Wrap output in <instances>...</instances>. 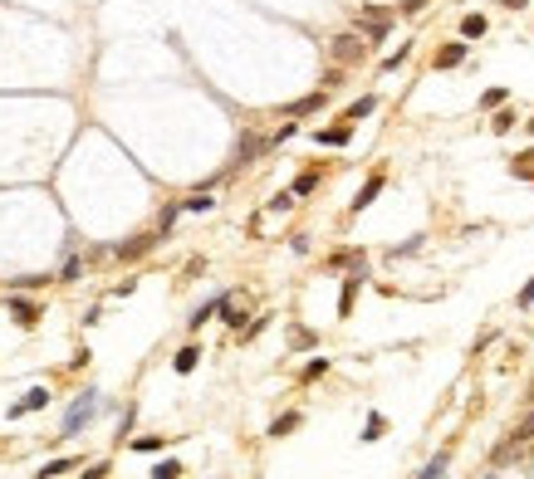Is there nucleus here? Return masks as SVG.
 <instances>
[{
	"label": "nucleus",
	"mask_w": 534,
	"mask_h": 479,
	"mask_svg": "<svg viewBox=\"0 0 534 479\" xmlns=\"http://www.w3.org/2000/svg\"><path fill=\"white\" fill-rule=\"evenodd\" d=\"M363 54H368V44H363L358 34H338V39H333V59H338V64H358Z\"/></svg>",
	"instance_id": "nucleus-5"
},
{
	"label": "nucleus",
	"mask_w": 534,
	"mask_h": 479,
	"mask_svg": "<svg viewBox=\"0 0 534 479\" xmlns=\"http://www.w3.org/2000/svg\"><path fill=\"white\" fill-rule=\"evenodd\" d=\"M383 186H387V177H383V172H373V177L358 186V196H353V215H358V210H368V205L383 196Z\"/></svg>",
	"instance_id": "nucleus-6"
},
{
	"label": "nucleus",
	"mask_w": 534,
	"mask_h": 479,
	"mask_svg": "<svg viewBox=\"0 0 534 479\" xmlns=\"http://www.w3.org/2000/svg\"><path fill=\"white\" fill-rule=\"evenodd\" d=\"M417 250H422V240H407V245L392 250V260H407V255H417Z\"/></svg>",
	"instance_id": "nucleus-35"
},
{
	"label": "nucleus",
	"mask_w": 534,
	"mask_h": 479,
	"mask_svg": "<svg viewBox=\"0 0 534 479\" xmlns=\"http://www.w3.org/2000/svg\"><path fill=\"white\" fill-rule=\"evenodd\" d=\"M500 5H505V10H525L530 0H500Z\"/></svg>",
	"instance_id": "nucleus-40"
},
{
	"label": "nucleus",
	"mask_w": 534,
	"mask_h": 479,
	"mask_svg": "<svg viewBox=\"0 0 534 479\" xmlns=\"http://www.w3.org/2000/svg\"><path fill=\"white\" fill-rule=\"evenodd\" d=\"M323 98H328V89H314V94L294 98V103L285 108V117H309V113H319V108H323Z\"/></svg>",
	"instance_id": "nucleus-8"
},
{
	"label": "nucleus",
	"mask_w": 534,
	"mask_h": 479,
	"mask_svg": "<svg viewBox=\"0 0 534 479\" xmlns=\"http://www.w3.org/2000/svg\"><path fill=\"white\" fill-rule=\"evenodd\" d=\"M358 288H363V269H353V274L343 279V293H338V318H348V313H353V298H358Z\"/></svg>",
	"instance_id": "nucleus-10"
},
{
	"label": "nucleus",
	"mask_w": 534,
	"mask_h": 479,
	"mask_svg": "<svg viewBox=\"0 0 534 479\" xmlns=\"http://www.w3.org/2000/svg\"><path fill=\"white\" fill-rule=\"evenodd\" d=\"M104 475H108V465H94V470H89L84 479H104Z\"/></svg>",
	"instance_id": "nucleus-39"
},
{
	"label": "nucleus",
	"mask_w": 534,
	"mask_h": 479,
	"mask_svg": "<svg viewBox=\"0 0 534 479\" xmlns=\"http://www.w3.org/2000/svg\"><path fill=\"white\" fill-rule=\"evenodd\" d=\"M510 177H534V152H525V157L510 162Z\"/></svg>",
	"instance_id": "nucleus-26"
},
{
	"label": "nucleus",
	"mask_w": 534,
	"mask_h": 479,
	"mask_svg": "<svg viewBox=\"0 0 534 479\" xmlns=\"http://www.w3.org/2000/svg\"><path fill=\"white\" fill-rule=\"evenodd\" d=\"M299 421H304V416H299V411H290V416H280V421L270 426V435H275V440H285L290 430H299Z\"/></svg>",
	"instance_id": "nucleus-19"
},
{
	"label": "nucleus",
	"mask_w": 534,
	"mask_h": 479,
	"mask_svg": "<svg viewBox=\"0 0 534 479\" xmlns=\"http://www.w3.org/2000/svg\"><path fill=\"white\" fill-rule=\"evenodd\" d=\"M69 470H74V460H69V455H64V460H49V465H44V470H39V479H54V475H69Z\"/></svg>",
	"instance_id": "nucleus-25"
},
{
	"label": "nucleus",
	"mask_w": 534,
	"mask_h": 479,
	"mask_svg": "<svg viewBox=\"0 0 534 479\" xmlns=\"http://www.w3.org/2000/svg\"><path fill=\"white\" fill-rule=\"evenodd\" d=\"M290 191H294V196H314V191H319V172H299Z\"/></svg>",
	"instance_id": "nucleus-21"
},
{
	"label": "nucleus",
	"mask_w": 534,
	"mask_h": 479,
	"mask_svg": "<svg viewBox=\"0 0 534 479\" xmlns=\"http://www.w3.org/2000/svg\"><path fill=\"white\" fill-rule=\"evenodd\" d=\"M94 416H99V391H84V396H79V401L64 411V435H79V430L94 421Z\"/></svg>",
	"instance_id": "nucleus-1"
},
{
	"label": "nucleus",
	"mask_w": 534,
	"mask_h": 479,
	"mask_svg": "<svg viewBox=\"0 0 534 479\" xmlns=\"http://www.w3.org/2000/svg\"><path fill=\"white\" fill-rule=\"evenodd\" d=\"M152 479H182V465H177V460H162V465L152 470Z\"/></svg>",
	"instance_id": "nucleus-30"
},
{
	"label": "nucleus",
	"mask_w": 534,
	"mask_h": 479,
	"mask_svg": "<svg viewBox=\"0 0 534 479\" xmlns=\"http://www.w3.org/2000/svg\"><path fill=\"white\" fill-rule=\"evenodd\" d=\"M446 465H451V455L441 450V455H431V460H427V470H422L417 479H441V475H446Z\"/></svg>",
	"instance_id": "nucleus-22"
},
{
	"label": "nucleus",
	"mask_w": 534,
	"mask_h": 479,
	"mask_svg": "<svg viewBox=\"0 0 534 479\" xmlns=\"http://www.w3.org/2000/svg\"><path fill=\"white\" fill-rule=\"evenodd\" d=\"M427 10V0H402V15H422Z\"/></svg>",
	"instance_id": "nucleus-37"
},
{
	"label": "nucleus",
	"mask_w": 534,
	"mask_h": 479,
	"mask_svg": "<svg viewBox=\"0 0 534 479\" xmlns=\"http://www.w3.org/2000/svg\"><path fill=\"white\" fill-rule=\"evenodd\" d=\"M197 362H201V347H182V352H177V362H172V367H177V372H182V377H187V372H197Z\"/></svg>",
	"instance_id": "nucleus-18"
},
{
	"label": "nucleus",
	"mask_w": 534,
	"mask_h": 479,
	"mask_svg": "<svg viewBox=\"0 0 534 479\" xmlns=\"http://www.w3.org/2000/svg\"><path fill=\"white\" fill-rule=\"evenodd\" d=\"M530 440H534V411L525 416V421H520V426H515V430H510V440H500V445H495V465L515 460V455H520V450H525Z\"/></svg>",
	"instance_id": "nucleus-2"
},
{
	"label": "nucleus",
	"mask_w": 534,
	"mask_h": 479,
	"mask_svg": "<svg viewBox=\"0 0 534 479\" xmlns=\"http://www.w3.org/2000/svg\"><path fill=\"white\" fill-rule=\"evenodd\" d=\"M383 430H387V421H383V416H378V411H373V416H368V426H363V435H358V440H363V445H373V440H383Z\"/></svg>",
	"instance_id": "nucleus-20"
},
{
	"label": "nucleus",
	"mask_w": 534,
	"mask_h": 479,
	"mask_svg": "<svg viewBox=\"0 0 534 479\" xmlns=\"http://www.w3.org/2000/svg\"><path fill=\"white\" fill-rule=\"evenodd\" d=\"M294 200H299L294 191H275V196H270V210H290Z\"/></svg>",
	"instance_id": "nucleus-32"
},
{
	"label": "nucleus",
	"mask_w": 534,
	"mask_h": 479,
	"mask_svg": "<svg viewBox=\"0 0 534 479\" xmlns=\"http://www.w3.org/2000/svg\"><path fill=\"white\" fill-rule=\"evenodd\" d=\"M456 64H466V39H456V44H441V49H436V69H456Z\"/></svg>",
	"instance_id": "nucleus-11"
},
{
	"label": "nucleus",
	"mask_w": 534,
	"mask_h": 479,
	"mask_svg": "<svg viewBox=\"0 0 534 479\" xmlns=\"http://www.w3.org/2000/svg\"><path fill=\"white\" fill-rule=\"evenodd\" d=\"M530 303H534V274H530V284L520 288V308H530Z\"/></svg>",
	"instance_id": "nucleus-38"
},
{
	"label": "nucleus",
	"mask_w": 534,
	"mask_h": 479,
	"mask_svg": "<svg viewBox=\"0 0 534 479\" xmlns=\"http://www.w3.org/2000/svg\"><path fill=\"white\" fill-rule=\"evenodd\" d=\"M182 210H192V215H206V210H216L211 191H192L187 200H182Z\"/></svg>",
	"instance_id": "nucleus-15"
},
{
	"label": "nucleus",
	"mask_w": 534,
	"mask_h": 479,
	"mask_svg": "<svg viewBox=\"0 0 534 479\" xmlns=\"http://www.w3.org/2000/svg\"><path fill=\"white\" fill-rule=\"evenodd\" d=\"M490 127H495V132L505 137V132L515 127V113H510V108H495V117H490Z\"/></svg>",
	"instance_id": "nucleus-24"
},
{
	"label": "nucleus",
	"mask_w": 534,
	"mask_h": 479,
	"mask_svg": "<svg viewBox=\"0 0 534 479\" xmlns=\"http://www.w3.org/2000/svg\"><path fill=\"white\" fill-rule=\"evenodd\" d=\"M525 127H530V137H534V117H530V122H525Z\"/></svg>",
	"instance_id": "nucleus-41"
},
{
	"label": "nucleus",
	"mask_w": 534,
	"mask_h": 479,
	"mask_svg": "<svg viewBox=\"0 0 534 479\" xmlns=\"http://www.w3.org/2000/svg\"><path fill=\"white\" fill-rule=\"evenodd\" d=\"M290 343H294V347H314V333H309V328H290Z\"/></svg>",
	"instance_id": "nucleus-34"
},
{
	"label": "nucleus",
	"mask_w": 534,
	"mask_h": 479,
	"mask_svg": "<svg viewBox=\"0 0 534 479\" xmlns=\"http://www.w3.org/2000/svg\"><path fill=\"white\" fill-rule=\"evenodd\" d=\"M221 318H225L230 328H240V323H245V308L235 303V293H221Z\"/></svg>",
	"instance_id": "nucleus-13"
},
{
	"label": "nucleus",
	"mask_w": 534,
	"mask_h": 479,
	"mask_svg": "<svg viewBox=\"0 0 534 479\" xmlns=\"http://www.w3.org/2000/svg\"><path fill=\"white\" fill-rule=\"evenodd\" d=\"M373 108H378V98H373V94L353 98V103H348V113H343V122H358V117H368V113H373Z\"/></svg>",
	"instance_id": "nucleus-14"
},
{
	"label": "nucleus",
	"mask_w": 534,
	"mask_h": 479,
	"mask_svg": "<svg viewBox=\"0 0 534 479\" xmlns=\"http://www.w3.org/2000/svg\"><path fill=\"white\" fill-rule=\"evenodd\" d=\"M79 274H84V260H79V255H69V260H64V269H59V279H79Z\"/></svg>",
	"instance_id": "nucleus-31"
},
{
	"label": "nucleus",
	"mask_w": 534,
	"mask_h": 479,
	"mask_svg": "<svg viewBox=\"0 0 534 479\" xmlns=\"http://www.w3.org/2000/svg\"><path fill=\"white\" fill-rule=\"evenodd\" d=\"M480 34H485V15H476V10L461 15V39H480Z\"/></svg>",
	"instance_id": "nucleus-16"
},
{
	"label": "nucleus",
	"mask_w": 534,
	"mask_h": 479,
	"mask_svg": "<svg viewBox=\"0 0 534 479\" xmlns=\"http://www.w3.org/2000/svg\"><path fill=\"white\" fill-rule=\"evenodd\" d=\"M10 313L20 318V328H35V318H39V308H35V303H25V298H10Z\"/></svg>",
	"instance_id": "nucleus-17"
},
{
	"label": "nucleus",
	"mask_w": 534,
	"mask_h": 479,
	"mask_svg": "<svg viewBox=\"0 0 534 479\" xmlns=\"http://www.w3.org/2000/svg\"><path fill=\"white\" fill-rule=\"evenodd\" d=\"M216 313H221V298H211V303H201V308H197V313H192L187 323H192V328H201V323H211Z\"/></svg>",
	"instance_id": "nucleus-23"
},
{
	"label": "nucleus",
	"mask_w": 534,
	"mask_h": 479,
	"mask_svg": "<svg viewBox=\"0 0 534 479\" xmlns=\"http://www.w3.org/2000/svg\"><path fill=\"white\" fill-rule=\"evenodd\" d=\"M44 406H49V391H44V386H30V391L10 406V416H30V411H44Z\"/></svg>",
	"instance_id": "nucleus-7"
},
{
	"label": "nucleus",
	"mask_w": 534,
	"mask_h": 479,
	"mask_svg": "<svg viewBox=\"0 0 534 479\" xmlns=\"http://www.w3.org/2000/svg\"><path fill=\"white\" fill-rule=\"evenodd\" d=\"M407 54H412V44H397V49H392V54H387V59H383V69H387V74H392V69H397V64H407Z\"/></svg>",
	"instance_id": "nucleus-28"
},
{
	"label": "nucleus",
	"mask_w": 534,
	"mask_h": 479,
	"mask_svg": "<svg viewBox=\"0 0 534 479\" xmlns=\"http://www.w3.org/2000/svg\"><path fill=\"white\" fill-rule=\"evenodd\" d=\"M294 132H299V122H280V132H275V142H290Z\"/></svg>",
	"instance_id": "nucleus-36"
},
{
	"label": "nucleus",
	"mask_w": 534,
	"mask_h": 479,
	"mask_svg": "<svg viewBox=\"0 0 534 479\" xmlns=\"http://www.w3.org/2000/svg\"><path fill=\"white\" fill-rule=\"evenodd\" d=\"M505 89H485V94H480V108H490V113H495V108H505Z\"/></svg>",
	"instance_id": "nucleus-27"
},
{
	"label": "nucleus",
	"mask_w": 534,
	"mask_h": 479,
	"mask_svg": "<svg viewBox=\"0 0 534 479\" xmlns=\"http://www.w3.org/2000/svg\"><path fill=\"white\" fill-rule=\"evenodd\" d=\"M152 245H157V235H137V240H128V245H118L113 255H118V260H137V255H147Z\"/></svg>",
	"instance_id": "nucleus-12"
},
{
	"label": "nucleus",
	"mask_w": 534,
	"mask_h": 479,
	"mask_svg": "<svg viewBox=\"0 0 534 479\" xmlns=\"http://www.w3.org/2000/svg\"><path fill=\"white\" fill-rule=\"evenodd\" d=\"M358 30H363L368 39H387L392 20H387V10H363V15H358Z\"/></svg>",
	"instance_id": "nucleus-4"
},
{
	"label": "nucleus",
	"mask_w": 534,
	"mask_h": 479,
	"mask_svg": "<svg viewBox=\"0 0 534 479\" xmlns=\"http://www.w3.org/2000/svg\"><path fill=\"white\" fill-rule=\"evenodd\" d=\"M323 372H328V357H314V362L304 367V382H319Z\"/></svg>",
	"instance_id": "nucleus-33"
},
{
	"label": "nucleus",
	"mask_w": 534,
	"mask_h": 479,
	"mask_svg": "<svg viewBox=\"0 0 534 479\" xmlns=\"http://www.w3.org/2000/svg\"><path fill=\"white\" fill-rule=\"evenodd\" d=\"M260 147H265V142H260V137H255V132H245V137H240V142H235V157H230V167H225V172H221V181H225V177H230V172H240V167H245V162H255V157H260Z\"/></svg>",
	"instance_id": "nucleus-3"
},
{
	"label": "nucleus",
	"mask_w": 534,
	"mask_h": 479,
	"mask_svg": "<svg viewBox=\"0 0 534 479\" xmlns=\"http://www.w3.org/2000/svg\"><path fill=\"white\" fill-rule=\"evenodd\" d=\"M162 440H167V435H137V440H132V450L152 455V450H162Z\"/></svg>",
	"instance_id": "nucleus-29"
},
{
	"label": "nucleus",
	"mask_w": 534,
	"mask_h": 479,
	"mask_svg": "<svg viewBox=\"0 0 534 479\" xmlns=\"http://www.w3.org/2000/svg\"><path fill=\"white\" fill-rule=\"evenodd\" d=\"M314 142H319V147H348V142H353V122H338V127H319V132H314Z\"/></svg>",
	"instance_id": "nucleus-9"
}]
</instances>
